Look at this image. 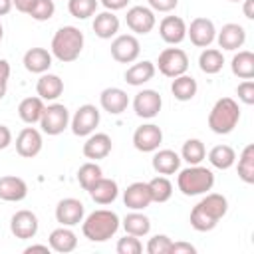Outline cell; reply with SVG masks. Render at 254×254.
<instances>
[{
  "label": "cell",
  "mask_w": 254,
  "mask_h": 254,
  "mask_svg": "<svg viewBox=\"0 0 254 254\" xmlns=\"http://www.w3.org/2000/svg\"><path fill=\"white\" fill-rule=\"evenodd\" d=\"M228 210V200L226 196L218 194V192H206V196H202L190 210V226L198 232H208L212 230L218 220L226 214Z\"/></svg>",
  "instance_id": "cell-1"
},
{
  "label": "cell",
  "mask_w": 254,
  "mask_h": 254,
  "mask_svg": "<svg viewBox=\"0 0 254 254\" xmlns=\"http://www.w3.org/2000/svg\"><path fill=\"white\" fill-rule=\"evenodd\" d=\"M119 230V216L113 210L99 208L81 220V232L91 242H105Z\"/></svg>",
  "instance_id": "cell-2"
},
{
  "label": "cell",
  "mask_w": 254,
  "mask_h": 254,
  "mask_svg": "<svg viewBox=\"0 0 254 254\" xmlns=\"http://www.w3.org/2000/svg\"><path fill=\"white\" fill-rule=\"evenodd\" d=\"M81 50H83V32L75 26H64L52 38V56L64 64L75 62Z\"/></svg>",
  "instance_id": "cell-3"
},
{
  "label": "cell",
  "mask_w": 254,
  "mask_h": 254,
  "mask_svg": "<svg viewBox=\"0 0 254 254\" xmlns=\"http://www.w3.org/2000/svg\"><path fill=\"white\" fill-rule=\"evenodd\" d=\"M240 121V107L232 97H220L210 113H208V127L216 135H228Z\"/></svg>",
  "instance_id": "cell-4"
},
{
  "label": "cell",
  "mask_w": 254,
  "mask_h": 254,
  "mask_svg": "<svg viewBox=\"0 0 254 254\" xmlns=\"http://www.w3.org/2000/svg\"><path fill=\"white\" fill-rule=\"evenodd\" d=\"M177 187L185 196L206 194L214 187V175L210 169L200 165H190L183 169L177 177Z\"/></svg>",
  "instance_id": "cell-5"
},
{
  "label": "cell",
  "mask_w": 254,
  "mask_h": 254,
  "mask_svg": "<svg viewBox=\"0 0 254 254\" xmlns=\"http://www.w3.org/2000/svg\"><path fill=\"white\" fill-rule=\"evenodd\" d=\"M157 67L165 77H179L189 69V56L181 48H167L159 54Z\"/></svg>",
  "instance_id": "cell-6"
},
{
  "label": "cell",
  "mask_w": 254,
  "mask_h": 254,
  "mask_svg": "<svg viewBox=\"0 0 254 254\" xmlns=\"http://www.w3.org/2000/svg\"><path fill=\"white\" fill-rule=\"evenodd\" d=\"M69 125V111L65 105L62 103H52L44 107L42 119H40V127L46 135H60L67 129Z\"/></svg>",
  "instance_id": "cell-7"
},
{
  "label": "cell",
  "mask_w": 254,
  "mask_h": 254,
  "mask_svg": "<svg viewBox=\"0 0 254 254\" xmlns=\"http://www.w3.org/2000/svg\"><path fill=\"white\" fill-rule=\"evenodd\" d=\"M69 125H71L73 135H77V137L91 135L95 131V127L99 125V109L95 105H91V103H85V105L77 107V111L73 113Z\"/></svg>",
  "instance_id": "cell-8"
},
{
  "label": "cell",
  "mask_w": 254,
  "mask_h": 254,
  "mask_svg": "<svg viewBox=\"0 0 254 254\" xmlns=\"http://www.w3.org/2000/svg\"><path fill=\"white\" fill-rule=\"evenodd\" d=\"M141 54V44L133 34H121L111 42V58L119 64H133Z\"/></svg>",
  "instance_id": "cell-9"
},
{
  "label": "cell",
  "mask_w": 254,
  "mask_h": 254,
  "mask_svg": "<svg viewBox=\"0 0 254 254\" xmlns=\"http://www.w3.org/2000/svg\"><path fill=\"white\" fill-rule=\"evenodd\" d=\"M163 143V131L155 123H145L135 129L133 133V145L141 153H153Z\"/></svg>",
  "instance_id": "cell-10"
},
{
  "label": "cell",
  "mask_w": 254,
  "mask_h": 254,
  "mask_svg": "<svg viewBox=\"0 0 254 254\" xmlns=\"http://www.w3.org/2000/svg\"><path fill=\"white\" fill-rule=\"evenodd\" d=\"M161 105H163V99H161L159 91H155V89H143L133 99V109L143 119L157 117L161 111Z\"/></svg>",
  "instance_id": "cell-11"
},
{
  "label": "cell",
  "mask_w": 254,
  "mask_h": 254,
  "mask_svg": "<svg viewBox=\"0 0 254 254\" xmlns=\"http://www.w3.org/2000/svg\"><path fill=\"white\" fill-rule=\"evenodd\" d=\"M85 206L77 198H62L56 206V220L62 226H75L83 220Z\"/></svg>",
  "instance_id": "cell-12"
},
{
  "label": "cell",
  "mask_w": 254,
  "mask_h": 254,
  "mask_svg": "<svg viewBox=\"0 0 254 254\" xmlns=\"http://www.w3.org/2000/svg\"><path fill=\"white\" fill-rule=\"evenodd\" d=\"M10 230L20 240H30L38 234V216L32 210H18L10 220Z\"/></svg>",
  "instance_id": "cell-13"
},
{
  "label": "cell",
  "mask_w": 254,
  "mask_h": 254,
  "mask_svg": "<svg viewBox=\"0 0 254 254\" xmlns=\"http://www.w3.org/2000/svg\"><path fill=\"white\" fill-rule=\"evenodd\" d=\"M125 22L129 26L131 32L135 34H149L155 28V12L147 6H133L127 10Z\"/></svg>",
  "instance_id": "cell-14"
},
{
  "label": "cell",
  "mask_w": 254,
  "mask_h": 254,
  "mask_svg": "<svg viewBox=\"0 0 254 254\" xmlns=\"http://www.w3.org/2000/svg\"><path fill=\"white\" fill-rule=\"evenodd\" d=\"M187 36L196 48H208L216 38V28L208 18H194L187 28Z\"/></svg>",
  "instance_id": "cell-15"
},
{
  "label": "cell",
  "mask_w": 254,
  "mask_h": 254,
  "mask_svg": "<svg viewBox=\"0 0 254 254\" xmlns=\"http://www.w3.org/2000/svg\"><path fill=\"white\" fill-rule=\"evenodd\" d=\"M42 145H44L42 133L34 127H24L16 137V151L20 157H26V159L36 157L42 151Z\"/></svg>",
  "instance_id": "cell-16"
},
{
  "label": "cell",
  "mask_w": 254,
  "mask_h": 254,
  "mask_svg": "<svg viewBox=\"0 0 254 254\" xmlns=\"http://www.w3.org/2000/svg\"><path fill=\"white\" fill-rule=\"evenodd\" d=\"M159 34L163 38V42L175 46L181 44L187 38V24L181 16H165L159 24Z\"/></svg>",
  "instance_id": "cell-17"
},
{
  "label": "cell",
  "mask_w": 254,
  "mask_h": 254,
  "mask_svg": "<svg viewBox=\"0 0 254 254\" xmlns=\"http://www.w3.org/2000/svg\"><path fill=\"white\" fill-rule=\"evenodd\" d=\"M123 202L131 210H143V208H147L153 202L149 185L147 183H131L125 189V192H123Z\"/></svg>",
  "instance_id": "cell-18"
},
{
  "label": "cell",
  "mask_w": 254,
  "mask_h": 254,
  "mask_svg": "<svg viewBox=\"0 0 254 254\" xmlns=\"http://www.w3.org/2000/svg\"><path fill=\"white\" fill-rule=\"evenodd\" d=\"M26 194H28V185L24 179L14 177V175L0 177V200L20 202L26 198Z\"/></svg>",
  "instance_id": "cell-19"
},
{
  "label": "cell",
  "mask_w": 254,
  "mask_h": 254,
  "mask_svg": "<svg viewBox=\"0 0 254 254\" xmlns=\"http://www.w3.org/2000/svg\"><path fill=\"white\" fill-rule=\"evenodd\" d=\"M214 40L218 42V46L222 50L234 52V50H238V48L244 46V42H246V30L240 24H224L220 28V32L216 34Z\"/></svg>",
  "instance_id": "cell-20"
},
{
  "label": "cell",
  "mask_w": 254,
  "mask_h": 254,
  "mask_svg": "<svg viewBox=\"0 0 254 254\" xmlns=\"http://www.w3.org/2000/svg\"><path fill=\"white\" fill-rule=\"evenodd\" d=\"M111 147L113 143L107 133H91L87 135V141L83 143V155L91 161H99L111 153Z\"/></svg>",
  "instance_id": "cell-21"
},
{
  "label": "cell",
  "mask_w": 254,
  "mask_h": 254,
  "mask_svg": "<svg viewBox=\"0 0 254 254\" xmlns=\"http://www.w3.org/2000/svg\"><path fill=\"white\" fill-rule=\"evenodd\" d=\"M99 103L101 107L111 113V115H119L127 109L129 105V95L121 89V87H105L99 95Z\"/></svg>",
  "instance_id": "cell-22"
},
{
  "label": "cell",
  "mask_w": 254,
  "mask_h": 254,
  "mask_svg": "<svg viewBox=\"0 0 254 254\" xmlns=\"http://www.w3.org/2000/svg\"><path fill=\"white\" fill-rule=\"evenodd\" d=\"M87 192H89V196H91L93 202H97V204H109V202H113V200L117 198L119 187H117V183H115L113 179L99 177V179L91 185V189H89Z\"/></svg>",
  "instance_id": "cell-23"
},
{
  "label": "cell",
  "mask_w": 254,
  "mask_h": 254,
  "mask_svg": "<svg viewBox=\"0 0 254 254\" xmlns=\"http://www.w3.org/2000/svg\"><path fill=\"white\" fill-rule=\"evenodd\" d=\"M48 242H50V248L58 254H67L77 248V236L69 226H60L52 230Z\"/></svg>",
  "instance_id": "cell-24"
},
{
  "label": "cell",
  "mask_w": 254,
  "mask_h": 254,
  "mask_svg": "<svg viewBox=\"0 0 254 254\" xmlns=\"http://www.w3.org/2000/svg\"><path fill=\"white\" fill-rule=\"evenodd\" d=\"M24 67L30 73H46L52 67V52L46 48H30L24 54Z\"/></svg>",
  "instance_id": "cell-25"
},
{
  "label": "cell",
  "mask_w": 254,
  "mask_h": 254,
  "mask_svg": "<svg viewBox=\"0 0 254 254\" xmlns=\"http://www.w3.org/2000/svg\"><path fill=\"white\" fill-rule=\"evenodd\" d=\"M36 91L38 97H42L44 101H56L64 93V81L56 73H42V77L36 83Z\"/></svg>",
  "instance_id": "cell-26"
},
{
  "label": "cell",
  "mask_w": 254,
  "mask_h": 254,
  "mask_svg": "<svg viewBox=\"0 0 254 254\" xmlns=\"http://www.w3.org/2000/svg\"><path fill=\"white\" fill-rule=\"evenodd\" d=\"M181 155L171 151V149H161L153 155V169L159 175H175L181 169Z\"/></svg>",
  "instance_id": "cell-27"
},
{
  "label": "cell",
  "mask_w": 254,
  "mask_h": 254,
  "mask_svg": "<svg viewBox=\"0 0 254 254\" xmlns=\"http://www.w3.org/2000/svg\"><path fill=\"white\" fill-rule=\"evenodd\" d=\"M155 69H157V67H155V64H153V62H149V60L137 62V64H133V65L125 71V81H127L129 85L139 87V85H143V83H147V81H151V79H153Z\"/></svg>",
  "instance_id": "cell-28"
},
{
  "label": "cell",
  "mask_w": 254,
  "mask_h": 254,
  "mask_svg": "<svg viewBox=\"0 0 254 254\" xmlns=\"http://www.w3.org/2000/svg\"><path fill=\"white\" fill-rule=\"evenodd\" d=\"M93 32H95V36L101 38V40L113 38V36L119 32V18H117L113 12H109V10L97 14L95 20H93Z\"/></svg>",
  "instance_id": "cell-29"
},
{
  "label": "cell",
  "mask_w": 254,
  "mask_h": 254,
  "mask_svg": "<svg viewBox=\"0 0 254 254\" xmlns=\"http://www.w3.org/2000/svg\"><path fill=\"white\" fill-rule=\"evenodd\" d=\"M44 99L42 97H26L20 101L18 105V115L24 123L28 125H34V123H40L42 119V113H44Z\"/></svg>",
  "instance_id": "cell-30"
},
{
  "label": "cell",
  "mask_w": 254,
  "mask_h": 254,
  "mask_svg": "<svg viewBox=\"0 0 254 254\" xmlns=\"http://www.w3.org/2000/svg\"><path fill=\"white\" fill-rule=\"evenodd\" d=\"M196 79L183 73L179 77H173V83H171V93L175 95V99L179 101H190L194 95H196Z\"/></svg>",
  "instance_id": "cell-31"
},
{
  "label": "cell",
  "mask_w": 254,
  "mask_h": 254,
  "mask_svg": "<svg viewBox=\"0 0 254 254\" xmlns=\"http://www.w3.org/2000/svg\"><path fill=\"white\" fill-rule=\"evenodd\" d=\"M222 65H224V56H222L220 50L206 48V50L200 52V56H198V67H200L202 73L214 75V73H218L222 69Z\"/></svg>",
  "instance_id": "cell-32"
},
{
  "label": "cell",
  "mask_w": 254,
  "mask_h": 254,
  "mask_svg": "<svg viewBox=\"0 0 254 254\" xmlns=\"http://www.w3.org/2000/svg\"><path fill=\"white\" fill-rule=\"evenodd\" d=\"M232 73L240 79H252L254 77V54L248 52V50H242L238 52L234 58H232Z\"/></svg>",
  "instance_id": "cell-33"
},
{
  "label": "cell",
  "mask_w": 254,
  "mask_h": 254,
  "mask_svg": "<svg viewBox=\"0 0 254 254\" xmlns=\"http://www.w3.org/2000/svg\"><path fill=\"white\" fill-rule=\"evenodd\" d=\"M208 161L214 169H220V171H226L234 165L236 161V153L230 145H216L208 151Z\"/></svg>",
  "instance_id": "cell-34"
},
{
  "label": "cell",
  "mask_w": 254,
  "mask_h": 254,
  "mask_svg": "<svg viewBox=\"0 0 254 254\" xmlns=\"http://www.w3.org/2000/svg\"><path fill=\"white\" fill-rule=\"evenodd\" d=\"M123 228H125L127 234L145 236V234H149V230H151V220H149L143 212L133 210V212H129V214L123 218Z\"/></svg>",
  "instance_id": "cell-35"
},
{
  "label": "cell",
  "mask_w": 254,
  "mask_h": 254,
  "mask_svg": "<svg viewBox=\"0 0 254 254\" xmlns=\"http://www.w3.org/2000/svg\"><path fill=\"white\" fill-rule=\"evenodd\" d=\"M238 177L246 183V185H252L254 183V145H246L240 153V159H238Z\"/></svg>",
  "instance_id": "cell-36"
},
{
  "label": "cell",
  "mask_w": 254,
  "mask_h": 254,
  "mask_svg": "<svg viewBox=\"0 0 254 254\" xmlns=\"http://www.w3.org/2000/svg\"><path fill=\"white\" fill-rule=\"evenodd\" d=\"M204 157H206V149L200 139H189L183 143L181 159H185L189 165H200L204 161Z\"/></svg>",
  "instance_id": "cell-37"
},
{
  "label": "cell",
  "mask_w": 254,
  "mask_h": 254,
  "mask_svg": "<svg viewBox=\"0 0 254 254\" xmlns=\"http://www.w3.org/2000/svg\"><path fill=\"white\" fill-rule=\"evenodd\" d=\"M147 185H149L153 202H167L171 198V194H173V185L165 175H159V177L151 179Z\"/></svg>",
  "instance_id": "cell-38"
},
{
  "label": "cell",
  "mask_w": 254,
  "mask_h": 254,
  "mask_svg": "<svg viewBox=\"0 0 254 254\" xmlns=\"http://www.w3.org/2000/svg\"><path fill=\"white\" fill-rule=\"evenodd\" d=\"M99 177H103L101 167H99L97 163H93V161L83 163V165L77 169V183L81 185V189H83V190H89V189H91V185H93Z\"/></svg>",
  "instance_id": "cell-39"
},
{
  "label": "cell",
  "mask_w": 254,
  "mask_h": 254,
  "mask_svg": "<svg viewBox=\"0 0 254 254\" xmlns=\"http://www.w3.org/2000/svg\"><path fill=\"white\" fill-rule=\"evenodd\" d=\"M67 10L73 18L85 20L95 14L97 10V0H67Z\"/></svg>",
  "instance_id": "cell-40"
},
{
  "label": "cell",
  "mask_w": 254,
  "mask_h": 254,
  "mask_svg": "<svg viewBox=\"0 0 254 254\" xmlns=\"http://www.w3.org/2000/svg\"><path fill=\"white\" fill-rule=\"evenodd\" d=\"M54 12H56L54 0H36L32 10L28 12V16H32L38 22H46V20H50L54 16Z\"/></svg>",
  "instance_id": "cell-41"
},
{
  "label": "cell",
  "mask_w": 254,
  "mask_h": 254,
  "mask_svg": "<svg viewBox=\"0 0 254 254\" xmlns=\"http://www.w3.org/2000/svg\"><path fill=\"white\" fill-rule=\"evenodd\" d=\"M115 250H117V254H141L143 252V244H141L139 236L125 234L123 238H119Z\"/></svg>",
  "instance_id": "cell-42"
},
{
  "label": "cell",
  "mask_w": 254,
  "mask_h": 254,
  "mask_svg": "<svg viewBox=\"0 0 254 254\" xmlns=\"http://www.w3.org/2000/svg\"><path fill=\"white\" fill-rule=\"evenodd\" d=\"M171 244H173V240L167 234H155L147 242V252L149 254H169Z\"/></svg>",
  "instance_id": "cell-43"
},
{
  "label": "cell",
  "mask_w": 254,
  "mask_h": 254,
  "mask_svg": "<svg viewBox=\"0 0 254 254\" xmlns=\"http://www.w3.org/2000/svg\"><path fill=\"white\" fill-rule=\"evenodd\" d=\"M236 95H238V99H240L242 103L252 105V103H254V81H252V79H244L242 83H238Z\"/></svg>",
  "instance_id": "cell-44"
},
{
  "label": "cell",
  "mask_w": 254,
  "mask_h": 254,
  "mask_svg": "<svg viewBox=\"0 0 254 254\" xmlns=\"http://www.w3.org/2000/svg\"><path fill=\"white\" fill-rule=\"evenodd\" d=\"M147 2L153 12H171L179 4V0H147Z\"/></svg>",
  "instance_id": "cell-45"
},
{
  "label": "cell",
  "mask_w": 254,
  "mask_h": 254,
  "mask_svg": "<svg viewBox=\"0 0 254 254\" xmlns=\"http://www.w3.org/2000/svg\"><path fill=\"white\" fill-rule=\"evenodd\" d=\"M196 248L190 242H173L169 254H194Z\"/></svg>",
  "instance_id": "cell-46"
},
{
  "label": "cell",
  "mask_w": 254,
  "mask_h": 254,
  "mask_svg": "<svg viewBox=\"0 0 254 254\" xmlns=\"http://www.w3.org/2000/svg\"><path fill=\"white\" fill-rule=\"evenodd\" d=\"M12 143V131L6 125H0V151Z\"/></svg>",
  "instance_id": "cell-47"
},
{
  "label": "cell",
  "mask_w": 254,
  "mask_h": 254,
  "mask_svg": "<svg viewBox=\"0 0 254 254\" xmlns=\"http://www.w3.org/2000/svg\"><path fill=\"white\" fill-rule=\"evenodd\" d=\"M101 4H103L109 12H115V10H123V8L129 4V0H101Z\"/></svg>",
  "instance_id": "cell-48"
},
{
  "label": "cell",
  "mask_w": 254,
  "mask_h": 254,
  "mask_svg": "<svg viewBox=\"0 0 254 254\" xmlns=\"http://www.w3.org/2000/svg\"><path fill=\"white\" fill-rule=\"evenodd\" d=\"M34 2H36V0H12V6H14L18 12H22V14H28V12L32 10Z\"/></svg>",
  "instance_id": "cell-49"
},
{
  "label": "cell",
  "mask_w": 254,
  "mask_h": 254,
  "mask_svg": "<svg viewBox=\"0 0 254 254\" xmlns=\"http://www.w3.org/2000/svg\"><path fill=\"white\" fill-rule=\"evenodd\" d=\"M10 77V64L6 60H0V85H8Z\"/></svg>",
  "instance_id": "cell-50"
},
{
  "label": "cell",
  "mask_w": 254,
  "mask_h": 254,
  "mask_svg": "<svg viewBox=\"0 0 254 254\" xmlns=\"http://www.w3.org/2000/svg\"><path fill=\"white\" fill-rule=\"evenodd\" d=\"M50 244H32V246H28L24 252L26 254H32V252H44V254H50Z\"/></svg>",
  "instance_id": "cell-51"
},
{
  "label": "cell",
  "mask_w": 254,
  "mask_h": 254,
  "mask_svg": "<svg viewBox=\"0 0 254 254\" xmlns=\"http://www.w3.org/2000/svg\"><path fill=\"white\" fill-rule=\"evenodd\" d=\"M242 2H244V16H246L248 20H252V18H254V10H252L254 0H242Z\"/></svg>",
  "instance_id": "cell-52"
},
{
  "label": "cell",
  "mask_w": 254,
  "mask_h": 254,
  "mask_svg": "<svg viewBox=\"0 0 254 254\" xmlns=\"http://www.w3.org/2000/svg\"><path fill=\"white\" fill-rule=\"evenodd\" d=\"M12 10V0H0V16H6Z\"/></svg>",
  "instance_id": "cell-53"
},
{
  "label": "cell",
  "mask_w": 254,
  "mask_h": 254,
  "mask_svg": "<svg viewBox=\"0 0 254 254\" xmlns=\"http://www.w3.org/2000/svg\"><path fill=\"white\" fill-rule=\"evenodd\" d=\"M6 89H8V85H0V99L6 95Z\"/></svg>",
  "instance_id": "cell-54"
},
{
  "label": "cell",
  "mask_w": 254,
  "mask_h": 254,
  "mask_svg": "<svg viewBox=\"0 0 254 254\" xmlns=\"http://www.w3.org/2000/svg\"><path fill=\"white\" fill-rule=\"evenodd\" d=\"M2 38H4V28H2V24H0V42H2Z\"/></svg>",
  "instance_id": "cell-55"
},
{
  "label": "cell",
  "mask_w": 254,
  "mask_h": 254,
  "mask_svg": "<svg viewBox=\"0 0 254 254\" xmlns=\"http://www.w3.org/2000/svg\"><path fill=\"white\" fill-rule=\"evenodd\" d=\"M228 2H242V0H228Z\"/></svg>",
  "instance_id": "cell-56"
}]
</instances>
